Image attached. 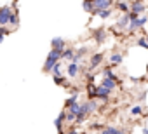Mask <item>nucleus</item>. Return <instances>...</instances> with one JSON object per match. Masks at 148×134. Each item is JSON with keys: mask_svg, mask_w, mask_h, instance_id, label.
<instances>
[{"mask_svg": "<svg viewBox=\"0 0 148 134\" xmlns=\"http://www.w3.org/2000/svg\"><path fill=\"white\" fill-rule=\"evenodd\" d=\"M18 26H19V16H18V11L14 9V11H12V14H11V18H9L7 28H9V30H16Z\"/></svg>", "mask_w": 148, "mask_h": 134, "instance_id": "8", "label": "nucleus"}, {"mask_svg": "<svg viewBox=\"0 0 148 134\" xmlns=\"http://www.w3.org/2000/svg\"><path fill=\"white\" fill-rule=\"evenodd\" d=\"M87 108H89V113H94V111L98 110V103H96L94 99H89V101H87Z\"/></svg>", "mask_w": 148, "mask_h": 134, "instance_id": "23", "label": "nucleus"}, {"mask_svg": "<svg viewBox=\"0 0 148 134\" xmlns=\"http://www.w3.org/2000/svg\"><path fill=\"white\" fill-rule=\"evenodd\" d=\"M73 56H75V49H71V47H64L63 52H61V59H68V61H71Z\"/></svg>", "mask_w": 148, "mask_h": 134, "instance_id": "13", "label": "nucleus"}, {"mask_svg": "<svg viewBox=\"0 0 148 134\" xmlns=\"http://www.w3.org/2000/svg\"><path fill=\"white\" fill-rule=\"evenodd\" d=\"M79 101V91H75V92H71V96L64 101V108H68L70 105H73V103H77Z\"/></svg>", "mask_w": 148, "mask_h": 134, "instance_id": "15", "label": "nucleus"}, {"mask_svg": "<svg viewBox=\"0 0 148 134\" xmlns=\"http://www.w3.org/2000/svg\"><path fill=\"white\" fill-rule=\"evenodd\" d=\"M99 134H110V127H105V129H101V132Z\"/></svg>", "mask_w": 148, "mask_h": 134, "instance_id": "28", "label": "nucleus"}, {"mask_svg": "<svg viewBox=\"0 0 148 134\" xmlns=\"http://www.w3.org/2000/svg\"><path fill=\"white\" fill-rule=\"evenodd\" d=\"M122 54H119V52H113V54H110V63L113 64V66H117V64H120L122 63Z\"/></svg>", "mask_w": 148, "mask_h": 134, "instance_id": "16", "label": "nucleus"}, {"mask_svg": "<svg viewBox=\"0 0 148 134\" xmlns=\"http://www.w3.org/2000/svg\"><path fill=\"white\" fill-rule=\"evenodd\" d=\"M54 84H56V85H64V87H66V85H68V80H66L63 75H56V77H54Z\"/></svg>", "mask_w": 148, "mask_h": 134, "instance_id": "20", "label": "nucleus"}, {"mask_svg": "<svg viewBox=\"0 0 148 134\" xmlns=\"http://www.w3.org/2000/svg\"><path fill=\"white\" fill-rule=\"evenodd\" d=\"M134 2H141V0H134Z\"/></svg>", "mask_w": 148, "mask_h": 134, "instance_id": "32", "label": "nucleus"}, {"mask_svg": "<svg viewBox=\"0 0 148 134\" xmlns=\"http://www.w3.org/2000/svg\"><path fill=\"white\" fill-rule=\"evenodd\" d=\"M117 9H119L122 14H127L131 7H129V4H127V2H117Z\"/></svg>", "mask_w": 148, "mask_h": 134, "instance_id": "19", "label": "nucleus"}, {"mask_svg": "<svg viewBox=\"0 0 148 134\" xmlns=\"http://www.w3.org/2000/svg\"><path fill=\"white\" fill-rule=\"evenodd\" d=\"M61 70H63V63L61 61H58L54 66H52V70H51V73L56 77V75H61Z\"/></svg>", "mask_w": 148, "mask_h": 134, "instance_id": "18", "label": "nucleus"}, {"mask_svg": "<svg viewBox=\"0 0 148 134\" xmlns=\"http://www.w3.org/2000/svg\"><path fill=\"white\" fill-rule=\"evenodd\" d=\"M66 110H68L70 113H73V115H77V113H79V110H80V103H79V101H77V103H73V105H70Z\"/></svg>", "mask_w": 148, "mask_h": 134, "instance_id": "21", "label": "nucleus"}, {"mask_svg": "<svg viewBox=\"0 0 148 134\" xmlns=\"http://www.w3.org/2000/svg\"><path fill=\"white\" fill-rule=\"evenodd\" d=\"M51 47L56 49V51H61V52H63V49L66 47V40L61 38V37H54V38L51 40Z\"/></svg>", "mask_w": 148, "mask_h": 134, "instance_id": "7", "label": "nucleus"}, {"mask_svg": "<svg viewBox=\"0 0 148 134\" xmlns=\"http://www.w3.org/2000/svg\"><path fill=\"white\" fill-rule=\"evenodd\" d=\"M58 61H61V51L51 49V51H49V54H47V59H45V63H44V68H42V70H44L45 73H51L52 66H54Z\"/></svg>", "mask_w": 148, "mask_h": 134, "instance_id": "1", "label": "nucleus"}, {"mask_svg": "<svg viewBox=\"0 0 148 134\" xmlns=\"http://www.w3.org/2000/svg\"><path fill=\"white\" fill-rule=\"evenodd\" d=\"M143 134H148V129H143Z\"/></svg>", "mask_w": 148, "mask_h": 134, "instance_id": "30", "label": "nucleus"}, {"mask_svg": "<svg viewBox=\"0 0 148 134\" xmlns=\"http://www.w3.org/2000/svg\"><path fill=\"white\" fill-rule=\"evenodd\" d=\"M131 113H132V115H141V113H143V106H141V105L132 106V108H131Z\"/></svg>", "mask_w": 148, "mask_h": 134, "instance_id": "25", "label": "nucleus"}, {"mask_svg": "<svg viewBox=\"0 0 148 134\" xmlns=\"http://www.w3.org/2000/svg\"><path fill=\"white\" fill-rule=\"evenodd\" d=\"M87 89H89V98H91V99H94V98H96V87L89 84V85H87Z\"/></svg>", "mask_w": 148, "mask_h": 134, "instance_id": "26", "label": "nucleus"}, {"mask_svg": "<svg viewBox=\"0 0 148 134\" xmlns=\"http://www.w3.org/2000/svg\"><path fill=\"white\" fill-rule=\"evenodd\" d=\"M79 72H80V64L73 63V61H70V63H68V66H66V73H68V79H75V77L79 75Z\"/></svg>", "mask_w": 148, "mask_h": 134, "instance_id": "5", "label": "nucleus"}, {"mask_svg": "<svg viewBox=\"0 0 148 134\" xmlns=\"http://www.w3.org/2000/svg\"><path fill=\"white\" fill-rule=\"evenodd\" d=\"M146 23H148V18H146V16H141V18H139V16H136V18H131L127 30H129V31H136V30L143 28Z\"/></svg>", "mask_w": 148, "mask_h": 134, "instance_id": "2", "label": "nucleus"}, {"mask_svg": "<svg viewBox=\"0 0 148 134\" xmlns=\"http://www.w3.org/2000/svg\"><path fill=\"white\" fill-rule=\"evenodd\" d=\"M82 7H84V11L86 12H94V5H92V0H84L82 2Z\"/></svg>", "mask_w": 148, "mask_h": 134, "instance_id": "17", "label": "nucleus"}, {"mask_svg": "<svg viewBox=\"0 0 148 134\" xmlns=\"http://www.w3.org/2000/svg\"><path fill=\"white\" fill-rule=\"evenodd\" d=\"M12 11H14L12 5H2V7H0V26H7Z\"/></svg>", "mask_w": 148, "mask_h": 134, "instance_id": "3", "label": "nucleus"}, {"mask_svg": "<svg viewBox=\"0 0 148 134\" xmlns=\"http://www.w3.org/2000/svg\"><path fill=\"white\" fill-rule=\"evenodd\" d=\"M129 21H131L129 14H122V16L119 18V21H117V28H120V30H127V26H129Z\"/></svg>", "mask_w": 148, "mask_h": 134, "instance_id": "11", "label": "nucleus"}, {"mask_svg": "<svg viewBox=\"0 0 148 134\" xmlns=\"http://www.w3.org/2000/svg\"><path fill=\"white\" fill-rule=\"evenodd\" d=\"M101 61H103V54H101V52L94 54V56L91 57V63H89V68H91V70H96L98 66L101 64Z\"/></svg>", "mask_w": 148, "mask_h": 134, "instance_id": "10", "label": "nucleus"}, {"mask_svg": "<svg viewBox=\"0 0 148 134\" xmlns=\"http://www.w3.org/2000/svg\"><path fill=\"white\" fill-rule=\"evenodd\" d=\"M66 134H80V132H79V131H77V129H70V131H68V132H66Z\"/></svg>", "mask_w": 148, "mask_h": 134, "instance_id": "29", "label": "nucleus"}, {"mask_svg": "<svg viewBox=\"0 0 148 134\" xmlns=\"http://www.w3.org/2000/svg\"><path fill=\"white\" fill-rule=\"evenodd\" d=\"M146 70H148V64H146Z\"/></svg>", "mask_w": 148, "mask_h": 134, "instance_id": "33", "label": "nucleus"}, {"mask_svg": "<svg viewBox=\"0 0 148 134\" xmlns=\"http://www.w3.org/2000/svg\"><path fill=\"white\" fill-rule=\"evenodd\" d=\"M131 9H129V12H132V14H136V16H139V14H143L145 11H146V5L143 4V2H132V5H129Z\"/></svg>", "mask_w": 148, "mask_h": 134, "instance_id": "6", "label": "nucleus"}, {"mask_svg": "<svg viewBox=\"0 0 148 134\" xmlns=\"http://www.w3.org/2000/svg\"><path fill=\"white\" fill-rule=\"evenodd\" d=\"M94 14H98L99 18L106 19V18H110V16H112V9H103V11H98V12H94Z\"/></svg>", "mask_w": 148, "mask_h": 134, "instance_id": "22", "label": "nucleus"}, {"mask_svg": "<svg viewBox=\"0 0 148 134\" xmlns=\"http://www.w3.org/2000/svg\"><path fill=\"white\" fill-rule=\"evenodd\" d=\"M101 85L103 87H106V89H110V91H113L115 87H117V80H113V79H103V82H101Z\"/></svg>", "mask_w": 148, "mask_h": 134, "instance_id": "14", "label": "nucleus"}, {"mask_svg": "<svg viewBox=\"0 0 148 134\" xmlns=\"http://www.w3.org/2000/svg\"><path fill=\"white\" fill-rule=\"evenodd\" d=\"M113 0H92V5H94V12L103 11V9H112ZM92 12V14H94Z\"/></svg>", "mask_w": 148, "mask_h": 134, "instance_id": "4", "label": "nucleus"}, {"mask_svg": "<svg viewBox=\"0 0 148 134\" xmlns=\"http://www.w3.org/2000/svg\"><path fill=\"white\" fill-rule=\"evenodd\" d=\"M110 94H112V91H110V89H106V87H103V85L96 87V98H98V99L106 101V99L110 98Z\"/></svg>", "mask_w": 148, "mask_h": 134, "instance_id": "9", "label": "nucleus"}, {"mask_svg": "<svg viewBox=\"0 0 148 134\" xmlns=\"http://www.w3.org/2000/svg\"><path fill=\"white\" fill-rule=\"evenodd\" d=\"M145 40H146V44H148V33H146V35H145Z\"/></svg>", "mask_w": 148, "mask_h": 134, "instance_id": "31", "label": "nucleus"}, {"mask_svg": "<svg viewBox=\"0 0 148 134\" xmlns=\"http://www.w3.org/2000/svg\"><path fill=\"white\" fill-rule=\"evenodd\" d=\"M106 38H108V35H106V31H105L103 28H99V30L94 31V40H96L98 44H103Z\"/></svg>", "mask_w": 148, "mask_h": 134, "instance_id": "12", "label": "nucleus"}, {"mask_svg": "<svg viewBox=\"0 0 148 134\" xmlns=\"http://www.w3.org/2000/svg\"><path fill=\"white\" fill-rule=\"evenodd\" d=\"M9 28L7 26H0V44H2L4 42V38H5V35H9Z\"/></svg>", "mask_w": 148, "mask_h": 134, "instance_id": "24", "label": "nucleus"}, {"mask_svg": "<svg viewBox=\"0 0 148 134\" xmlns=\"http://www.w3.org/2000/svg\"><path fill=\"white\" fill-rule=\"evenodd\" d=\"M138 44L141 45V47H145V49H148V44H146V40L141 37V38H138Z\"/></svg>", "mask_w": 148, "mask_h": 134, "instance_id": "27", "label": "nucleus"}]
</instances>
